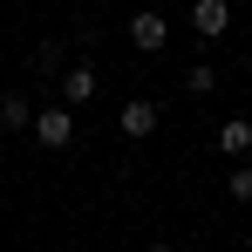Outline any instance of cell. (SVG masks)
Wrapping results in <instances>:
<instances>
[{
  "label": "cell",
  "instance_id": "obj_3",
  "mask_svg": "<svg viewBox=\"0 0 252 252\" xmlns=\"http://www.w3.org/2000/svg\"><path fill=\"white\" fill-rule=\"evenodd\" d=\"M164 34H170L164 14H129V41L143 48V55H157V48H164Z\"/></svg>",
  "mask_w": 252,
  "mask_h": 252
},
{
  "label": "cell",
  "instance_id": "obj_4",
  "mask_svg": "<svg viewBox=\"0 0 252 252\" xmlns=\"http://www.w3.org/2000/svg\"><path fill=\"white\" fill-rule=\"evenodd\" d=\"M218 150H225V157H246V150H252V123H239V116L218 123Z\"/></svg>",
  "mask_w": 252,
  "mask_h": 252
},
{
  "label": "cell",
  "instance_id": "obj_10",
  "mask_svg": "<svg viewBox=\"0 0 252 252\" xmlns=\"http://www.w3.org/2000/svg\"><path fill=\"white\" fill-rule=\"evenodd\" d=\"M150 252H177V246H164V239H157V246H150Z\"/></svg>",
  "mask_w": 252,
  "mask_h": 252
},
{
  "label": "cell",
  "instance_id": "obj_5",
  "mask_svg": "<svg viewBox=\"0 0 252 252\" xmlns=\"http://www.w3.org/2000/svg\"><path fill=\"white\" fill-rule=\"evenodd\" d=\"M157 129V102H123V136H150Z\"/></svg>",
  "mask_w": 252,
  "mask_h": 252
},
{
  "label": "cell",
  "instance_id": "obj_1",
  "mask_svg": "<svg viewBox=\"0 0 252 252\" xmlns=\"http://www.w3.org/2000/svg\"><path fill=\"white\" fill-rule=\"evenodd\" d=\"M28 129H34L41 150H68V143H75V116H68V109H41Z\"/></svg>",
  "mask_w": 252,
  "mask_h": 252
},
{
  "label": "cell",
  "instance_id": "obj_9",
  "mask_svg": "<svg viewBox=\"0 0 252 252\" xmlns=\"http://www.w3.org/2000/svg\"><path fill=\"white\" fill-rule=\"evenodd\" d=\"M232 198H239V205H252V170H246V164L232 170Z\"/></svg>",
  "mask_w": 252,
  "mask_h": 252
},
{
  "label": "cell",
  "instance_id": "obj_2",
  "mask_svg": "<svg viewBox=\"0 0 252 252\" xmlns=\"http://www.w3.org/2000/svg\"><path fill=\"white\" fill-rule=\"evenodd\" d=\"M191 28H198L205 41H218V34L232 28V7H225V0H198V7H191Z\"/></svg>",
  "mask_w": 252,
  "mask_h": 252
},
{
  "label": "cell",
  "instance_id": "obj_6",
  "mask_svg": "<svg viewBox=\"0 0 252 252\" xmlns=\"http://www.w3.org/2000/svg\"><path fill=\"white\" fill-rule=\"evenodd\" d=\"M62 89H68V102H89V95H95V68H89V62H75V68L62 75Z\"/></svg>",
  "mask_w": 252,
  "mask_h": 252
},
{
  "label": "cell",
  "instance_id": "obj_7",
  "mask_svg": "<svg viewBox=\"0 0 252 252\" xmlns=\"http://www.w3.org/2000/svg\"><path fill=\"white\" fill-rule=\"evenodd\" d=\"M0 123H7V129H28V123H34L28 95H7V102H0Z\"/></svg>",
  "mask_w": 252,
  "mask_h": 252
},
{
  "label": "cell",
  "instance_id": "obj_8",
  "mask_svg": "<svg viewBox=\"0 0 252 252\" xmlns=\"http://www.w3.org/2000/svg\"><path fill=\"white\" fill-rule=\"evenodd\" d=\"M184 89H191V95H211V89H218V68H205V62H198V68L184 75Z\"/></svg>",
  "mask_w": 252,
  "mask_h": 252
}]
</instances>
